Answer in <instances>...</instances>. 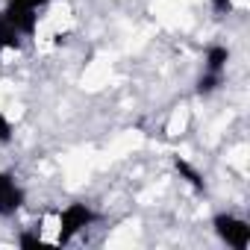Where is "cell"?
<instances>
[{
  "mask_svg": "<svg viewBox=\"0 0 250 250\" xmlns=\"http://www.w3.org/2000/svg\"><path fill=\"white\" fill-rule=\"evenodd\" d=\"M212 232L229 250H250V221L238 212H215Z\"/></svg>",
  "mask_w": 250,
  "mask_h": 250,
  "instance_id": "3957f363",
  "label": "cell"
},
{
  "mask_svg": "<svg viewBox=\"0 0 250 250\" xmlns=\"http://www.w3.org/2000/svg\"><path fill=\"white\" fill-rule=\"evenodd\" d=\"M97 221V212L88 206V203H68L59 209L56 215V235H53V244H68L74 241L80 232H85L88 227H94Z\"/></svg>",
  "mask_w": 250,
  "mask_h": 250,
  "instance_id": "7a4b0ae2",
  "label": "cell"
},
{
  "mask_svg": "<svg viewBox=\"0 0 250 250\" xmlns=\"http://www.w3.org/2000/svg\"><path fill=\"white\" fill-rule=\"evenodd\" d=\"M24 42H27V36L0 12V53H18L24 47Z\"/></svg>",
  "mask_w": 250,
  "mask_h": 250,
  "instance_id": "8992f818",
  "label": "cell"
},
{
  "mask_svg": "<svg viewBox=\"0 0 250 250\" xmlns=\"http://www.w3.org/2000/svg\"><path fill=\"white\" fill-rule=\"evenodd\" d=\"M15 142V121L0 109V147H9Z\"/></svg>",
  "mask_w": 250,
  "mask_h": 250,
  "instance_id": "ba28073f",
  "label": "cell"
},
{
  "mask_svg": "<svg viewBox=\"0 0 250 250\" xmlns=\"http://www.w3.org/2000/svg\"><path fill=\"white\" fill-rule=\"evenodd\" d=\"M53 3V0H6L3 3V12L27 39H33L39 33V24H42V12Z\"/></svg>",
  "mask_w": 250,
  "mask_h": 250,
  "instance_id": "277c9868",
  "label": "cell"
},
{
  "mask_svg": "<svg viewBox=\"0 0 250 250\" xmlns=\"http://www.w3.org/2000/svg\"><path fill=\"white\" fill-rule=\"evenodd\" d=\"M24 203H27L24 186L15 180V174L0 171V218H12V215H18Z\"/></svg>",
  "mask_w": 250,
  "mask_h": 250,
  "instance_id": "5b68a950",
  "label": "cell"
},
{
  "mask_svg": "<svg viewBox=\"0 0 250 250\" xmlns=\"http://www.w3.org/2000/svg\"><path fill=\"white\" fill-rule=\"evenodd\" d=\"M229 59H232V50L227 44H209L206 47V53H203V71L197 77V94H215L227 83Z\"/></svg>",
  "mask_w": 250,
  "mask_h": 250,
  "instance_id": "6da1fadb",
  "label": "cell"
},
{
  "mask_svg": "<svg viewBox=\"0 0 250 250\" xmlns=\"http://www.w3.org/2000/svg\"><path fill=\"white\" fill-rule=\"evenodd\" d=\"M174 165H177V171H180V174L186 177V183H188V186H194L197 191H203V186H206V183H203V174H200L197 168H191V165H188L186 159H177Z\"/></svg>",
  "mask_w": 250,
  "mask_h": 250,
  "instance_id": "52a82bcc",
  "label": "cell"
},
{
  "mask_svg": "<svg viewBox=\"0 0 250 250\" xmlns=\"http://www.w3.org/2000/svg\"><path fill=\"white\" fill-rule=\"evenodd\" d=\"M209 6L218 12V15H229L235 9V0H209Z\"/></svg>",
  "mask_w": 250,
  "mask_h": 250,
  "instance_id": "9c48e42d",
  "label": "cell"
}]
</instances>
